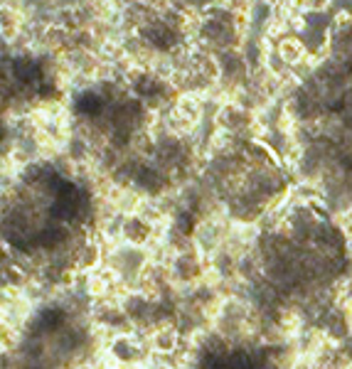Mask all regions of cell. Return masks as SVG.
Instances as JSON below:
<instances>
[{
	"instance_id": "cell-2",
	"label": "cell",
	"mask_w": 352,
	"mask_h": 369,
	"mask_svg": "<svg viewBox=\"0 0 352 369\" xmlns=\"http://www.w3.org/2000/svg\"><path fill=\"white\" fill-rule=\"evenodd\" d=\"M281 54L288 62H296V59L303 54V42H300L298 37H288V40L281 42Z\"/></svg>"
},
{
	"instance_id": "cell-1",
	"label": "cell",
	"mask_w": 352,
	"mask_h": 369,
	"mask_svg": "<svg viewBox=\"0 0 352 369\" xmlns=\"http://www.w3.org/2000/svg\"><path fill=\"white\" fill-rule=\"evenodd\" d=\"M258 271L269 298L305 305L345 271V244L325 222H294L261 244Z\"/></svg>"
}]
</instances>
